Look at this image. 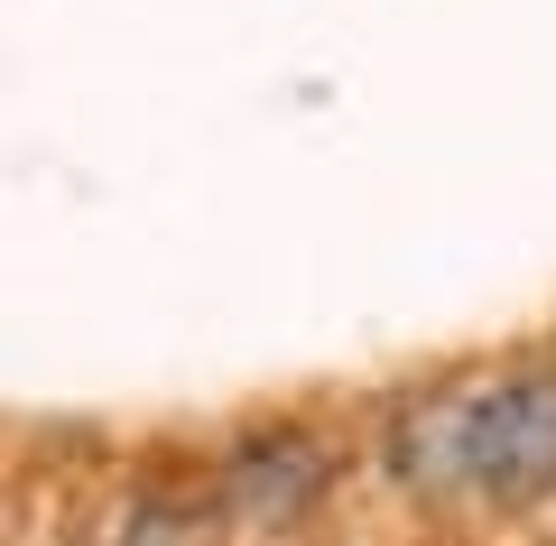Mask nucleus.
<instances>
[{
	"instance_id": "nucleus-3",
	"label": "nucleus",
	"mask_w": 556,
	"mask_h": 546,
	"mask_svg": "<svg viewBox=\"0 0 556 546\" xmlns=\"http://www.w3.org/2000/svg\"><path fill=\"white\" fill-rule=\"evenodd\" d=\"M380 482L427 500V509L473 500V380L399 398L390 427H380Z\"/></svg>"
},
{
	"instance_id": "nucleus-2",
	"label": "nucleus",
	"mask_w": 556,
	"mask_h": 546,
	"mask_svg": "<svg viewBox=\"0 0 556 546\" xmlns=\"http://www.w3.org/2000/svg\"><path fill=\"white\" fill-rule=\"evenodd\" d=\"M334 472H343L334 435L278 417V427H251L223 454L214 491H223V509H232L241 528H298V519H316V509L334 500Z\"/></svg>"
},
{
	"instance_id": "nucleus-1",
	"label": "nucleus",
	"mask_w": 556,
	"mask_h": 546,
	"mask_svg": "<svg viewBox=\"0 0 556 546\" xmlns=\"http://www.w3.org/2000/svg\"><path fill=\"white\" fill-rule=\"evenodd\" d=\"M473 500L482 509L556 500V371L473 380Z\"/></svg>"
}]
</instances>
